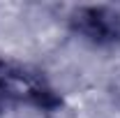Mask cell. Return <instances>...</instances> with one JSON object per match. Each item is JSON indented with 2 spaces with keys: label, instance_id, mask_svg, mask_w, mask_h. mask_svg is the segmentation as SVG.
<instances>
[{
  "label": "cell",
  "instance_id": "cell-3",
  "mask_svg": "<svg viewBox=\"0 0 120 118\" xmlns=\"http://www.w3.org/2000/svg\"><path fill=\"white\" fill-rule=\"evenodd\" d=\"M58 109L42 102H14L0 106V118H56Z\"/></svg>",
  "mask_w": 120,
  "mask_h": 118
},
{
  "label": "cell",
  "instance_id": "cell-4",
  "mask_svg": "<svg viewBox=\"0 0 120 118\" xmlns=\"http://www.w3.org/2000/svg\"><path fill=\"white\" fill-rule=\"evenodd\" d=\"M111 95L120 102V67L113 72V76H111Z\"/></svg>",
  "mask_w": 120,
  "mask_h": 118
},
{
  "label": "cell",
  "instance_id": "cell-1",
  "mask_svg": "<svg viewBox=\"0 0 120 118\" xmlns=\"http://www.w3.org/2000/svg\"><path fill=\"white\" fill-rule=\"evenodd\" d=\"M14 102H42L56 109L62 106V100L42 74L0 58V106Z\"/></svg>",
  "mask_w": 120,
  "mask_h": 118
},
{
  "label": "cell",
  "instance_id": "cell-2",
  "mask_svg": "<svg viewBox=\"0 0 120 118\" xmlns=\"http://www.w3.org/2000/svg\"><path fill=\"white\" fill-rule=\"evenodd\" d=\"M74 35L95 46H120V9L109 5H79L67 16Z\"/></svg>",
  "mask_w": 120,
  "mask_h": 118
}]
</instances>
